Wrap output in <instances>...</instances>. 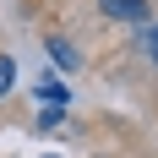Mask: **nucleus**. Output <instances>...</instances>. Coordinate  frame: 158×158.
<instances>
[{"label":"nucleus","instance_id":"f257e3e1","mask_svg":"<svg viewBox=\"0 0 158 158\" xmlns=\"http://www.w3.org/2000/svg\"><path fill=\"white\" fill-rule=\"evenodd\" d=\"M98 11L104 16H114V22H147V0H98Z\"/></svg>","mask_w":158,"mask_h":158},{"label":"nucleus","instance_id":"f03ea898","mask_svg":"<svg viewBox=\"0 0 158 158\" xmlns=\"http://www.w3.org/2000/svg\"><path fill=\"white\" fill-rule=\"evenodd\" d=\"M49 60L60 65V71H77V44H65L60 33H55V38H49Z\"/></svg>","mask_w":158,"mask_h":158},{"label":"nucleus","instance_id":"7ed1b4c3","mask_svg":"<svg viewBox=\"0 0 158 158\" xmlns=\"http://www.w3.org/2000/svg\"><path fill=\"white\" fill-rule=\"evenodd\" d=\"M11 82H16V65H11V60H6V55H0V98L11 93Z\"/></svg>","mask_w":158,"mask_h":158},{"label":"nucleus","instance_id":"20e7f679","mask_svg":"<svg viewBox=\"0 0 158 158\" xmlns=\"http://www.w3.org/2000/svg\"><path fill=\"white\" fill-rule=\"evenodd\" d=\"M147 55H153V65H158V27L147 33Z\"/></svg>","mask_w":158,"mask_h":158}]
</instances>
